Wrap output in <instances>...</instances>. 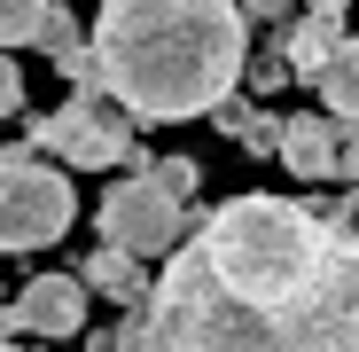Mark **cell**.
Returning a JSON list of instances; mask_svg holds the SVG:
<instances>
[{
    "mask_svg": "<svg viewBox=\"0 0 359 352\" xmlns=\"http://www.w3.org/2000/svg\"><path fill=\"white\" fill-rule=\"evenodd\" d=\"M196 227H203L196 196H180L172 181H156V172H117V181L102 188V204H94V235L141 251V259H172Z\"/></svg>",
    "mask_w": 359,
    "mask_h": 352,
    "instance_id": "obj_5",
    "label": "cell"
},
{
    "mask_svg": "<svg viewBox=\"0 0 359 352\" xmlns=\"http://www.w3.org/2000/svg\"><path fill=\"white\" fill-rule=\"evenodd\" d=\"M149 266H156V259H141V251H126V243H94L79 274L94 282V298H109L117 313H141V306H149V289H156Z\"/></svg>",
    "mask_w": 359,
    "mask_h": 352,
    "instance_id": "obj_8",
    "label": "cell"
},
{
    "mask_svg": "<svg viewBox=\"0 0 359 352\" xmlns=\"http://www.w3.org/2000/svg\"><path fill=\"white\" fill-rule=\"evenodd\" d=\"M336 181L359 188V126H344V149H336Z\"/></svg>",
    "mask_w": 359,
    "mask_h": 352,
    "instance_id": "obj_17",
    "label": "cell"
},
{
    "mask_svg": "<svg viewBox=\"0 0 359 352\" xmlns=\"http://www.w3.org/2000/svg\"><path fill=\"white\" fill-rule=\"evenodd\" d=\"M71 227H79L71 164L47 157V149H32V141L0 149V251H8V259H39V251L63 243Z\"/></svg>",
    "mask_w": 359,
    "mask_h": 352,
    "instance_id": "obj_4",
    "label": "cell"
},
{
    "mask_svg": "<svg viewBox=\"0 0 359 352\" xmlns=\"http://www.w3.org/2000/svg\"><path fill=\"white\" fill-rule=\"evenodd\" d=\"M351 219H359V188H351Z\"/></svg>",
    "mask_w": 359,
    "mask_h": 352,
    "instance_id": "obj_20",
    "label": "cell"
},
{
    "mask_svg": "<svg viewBox=\"0 0 359 352\" xmlns=\"http://www.w3.org/2000/svg\"><path fill=\"white\" fill-rule=\"evenodd\" d=\"M344 39H351L344 16H320V8H305V16H289V24H281V55H289V71L305 79V86L344 55Z\"/></svg>",
    "mask_w": 359,
    "mask_h": 352,
    "instance_id": "obj_9",
    "label": "cell"
},
{
    "mask_svg": "<svg viewBox=\"0 0 359 352\" xmlns=\"http://www.w3.org/2000/svg\"><path fill=\"white\" fill-rule=\"evenodd\" d=\"M86 298H94V282L71 266V274H32L8 313H0V329L8 337H47V344H63V337H86Z\"/></svg>",
    "mask_w": 359,
    "mask_h": 352,
    "instance_id": "obj_6",
    "label": "cell"
},
{
    "mask_svg": "<svg viewBox=\"0 0 359 352\" xmlns=\"http://www.w3.org/2000/svg\"><path fill=\"white\" fill-rule=\"evenodd\" d=\"M8 352H47V344H32V337H8Z\"/></svg>",
    "mask_w": 359,
    "mask_h": 352,
    "instance_id": "obj_19",
    "label": "cell"
},
{
    "mask_svg": "<svg viewBox=\"0 0 359 352\" xmlns=\"http://www.w3.org/2000/svg\"><path fill=\"white\" fill-rule=\"evenodd\" d=\"M0 110H8V117H24V110H32V94H24V71H16V63L0 71Z\"/></svg>",
    "mask_w": 359,
    "mask_h": 352,
    "instance_id": "obj_16",
    "label": "cell"
},
{
    "mask_svg": "<svg viewBox=\"0 0 359 352\" xmlns=\"http://www.w3.org/2000/svg\"><path fill=\"white\" fill-rule=\"evenodd\" d=\"M149 172H156V181H172L180 196H196V188H203V172H196V157H156Z\"/></svg>",
    "mask_w": 359,
    "mask_h": 352,
    "instance_id": "obj_14",
    "label": "cell"
},
{
    "mask_svg": "<svg viewBox=\"0 0 359 352\" xmlns=\"http://www.w3.org/2000/svg\"><path fill=\"white\" fill-rule=\"evenodd\" d=\"M164 352H359V219L320 196H226L156 266Z\"/></svg>",
    "mask_w": 359,
    "mask_h": 352,
    "instance_id": "obj_1",
    "label": "cell"
},
{
    "mask_svg": "<svg viewBox=\"0 0 359 352\" xmlns=\"http://www.w3.org/2000/svg\"><path fill=\"white\" fill-rule=\"evenodd\" d=\"M250 24H289V16H305V0H243Z\"/></svg>",
    "mask_w": 359,
    "mask_h": 352,
    "instance_id": "obj_15",
    "label": "cell"
},
{
    "mask_svg": "<svg viewBox=\"0 0 359 352\" xmlns=\"http://www.w3.org/2000/svg\"><path fill=\"white\" fill-rule=\"evenodd\" d=\"M211 126L243 149V157H281V126H289V117H273V110H258V102H219Z\"/></svg>",
    "mask_w": 359,
    "mask_h": 352,
    "instance_id": "obj_10",
    "label": "cell"
},
{
    "mask_svg": "<svg viewBox=\"0 0 359 352\" xmlns=\"http://www.w3.org/2000/svg\"><path fill=\"white\" fill-rule=\"evenodd\" d=\"M305 8H320V16H344V8H351V0H305Z\"/></svg>",
    "mask_w": 359,
    "mask_h": 352,
    "instance_id": "obj_18",
    "label": "cell"
},
{
    "mask_svg": "<svg viewBox=\"0 0 359 352\" xmlns=\"http://www.w3.org/2000/svg\"><path fill=\"white\" fill-rule=\"evenodd\" d=\"M289 79H297V71H289V55L273 47V55H258V63H250V79H243V86H250V94H281Z\"/></svg>",
    "mask_w": 359,
    "mask_h": 352,
    "instance_id": "obj_13",
    "label": "cell"
},
{
    "mask_svg": "<svg viewBox=\"0 0 359 352\" xmlns=\"http://www.w3.org/2000/svg\"><path fill=\"white\" fill-rule=\"evenodd\" d=\"M24 141L47 149V157H63L71 172H149L156 149H141V117L117 102L109 86H71L55 110L24 117Z\"/></svg>",
    "mask_w": 359,
    "mask_h": 352,
    "instance_id": "obj_3",
    "label": "cell"
},
{
    "mask_svg": "<svg viewBox=\"0 0 359 352\" xmlns=\"http://www.w3.org/2000/svg\"><path fill=\"white\" fill-rule=\"evenodd\" d=\"M47 24H55V0H0V39H8V55L39 47Z\"/></svg>",
    "mask_w": 359,
    "mask_h": 352,
    "instance_id": "obj_12",
    "label": "cell"
},
{
    "mask_svg": "<svg viewBox=\"0 0 359 352\" xmlns=\"http://www.w3.org/2000/svg\"><path fill=\"white\" fill-rule=\"evenodd\" d=\"M336 149H344V117L328 110H297L289 126H281V164H289V181H336Z\"/></svg>",
    "mask_w": 359,
    "mask_h": 352,
    "instance_id": "obj_7",
    "label": "cell"
},
{
    "mask_svg": "<svg viewBox=\"0 0 359 352\" xmlns=\"http://www.w3.org/2000/svg\"><path fill=\"white\" fill-rule=\"evenodd\" d=\"M94 55L109 94L141 126H188L234 102L250 79V8L243 0H102Z\"/></svg>",
    "mask_w": 359,
    "mask_h": 352,
    "instance_id": "obj_2",
    "label": "cell"
},
{
    "mask_svg": "<svg viewBox=\"0 0 359 352\" xmlns=\"http://www.w3.org/2000/svg\"><path fill=\"white\" fill-rule=\"evenodd\" d=\"M320 86V110L328 117H344V126H359V39H344V55L313 79Z\"/></svg>",
    "mask_w": 359,
    "mask_h": 352,
    "instance_id": "obj_11",
    "label": "cell"
}]
</instances>
